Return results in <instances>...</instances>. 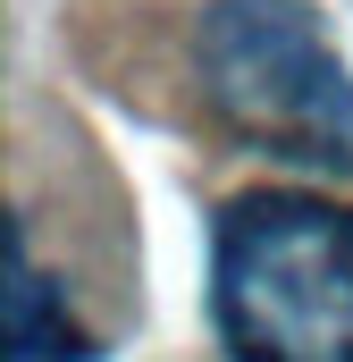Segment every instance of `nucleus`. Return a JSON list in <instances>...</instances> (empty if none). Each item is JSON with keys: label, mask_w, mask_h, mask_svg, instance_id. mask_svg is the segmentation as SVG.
I'll use <instances>...</instances> for the list:
<instances>
[{"label": "nucleus", "mask_w": 353, "mask_h": 362, "mask_svg": "<svg viewBox=\"0 0 353 362\" xmlns=\"http://www.w3.org/2000/svg\"><path fill=\"white\" fill-rule=\"evenodd\" d=\"M8 362H92V337L76 329L68 295L25 253V228L8 236Z\"/></svg>", "instance_id": "3"}, {"label": "nucleus", "mask_w": 353, "mask_h": 362, "mask_svg": "<svg viewBox=\"0 0 353 362\" xmlns=\"http://www.w3.org/2000/svg\"><path fill=\"white\" fill-rule=\"evenodd\" d=\"M210 320L236 362H353V211L253 185L210 228Z\"/></svg>", "instance_id": "1"}, {"label": "nucleus", "mask_w": 353, "mask_h": 362, "mask_svg": "<svg viewBox=\"0 0 353 362\" xmlns=\"http://www.w3.org/2000/svg\"><path fill=\"white\" fill-rule=\"evenodd\" d=\"M202 101L236 144L286 169L353 177V68L303 0H219L193 25Z\"/></svg>", "instance_id": "2"}]
</instances>
